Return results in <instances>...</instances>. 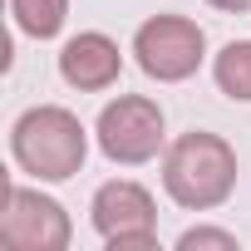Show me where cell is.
<instances>
[{"label": "cell", "mask_w": 251, "mask_h": 251, "mask_svg": "<svg viewBox=\"0 0 251 251\" xmlns=\"http://www.w3.org/2000/svg\"><path fill=\"white\" fill-rule=\"evenodd\" d=\"M10 158L20 163V173H30L40 182H69L89 158V133L69 108L35 103L10 128Z\"/></svg>", "instance_id": "2"}, {"label": "cell", "mask_w": 251, "mask_h": 251, "mask_svg": "<svg viewBox=\"0 0 251 251\" xmlns=\"http://www.w3.org/2000/svg\"><path fill=\"white\" fill-rule=\"evenodd\" d=\"M94 231L103 236L108 251H153L158 246V212H153V192L128 182V177H113L94 192L89 202Z\"/></svg>", "instance_id": "5"}, {"label": "cell", "mask_w": 251, "mask_h": 251, "mask_svg": "<svg viewBox=\"0 0 251 251\" xmlns=\"http://www.w3.org/2000/svg\"><path fill=\"white\" fill-rule=\"evenodd\" d=\"M74 236L69 212L45 197L40 187H5V212H0V246L5 251H64Z\"/></svg>", "instance_id": "6"}, {"label": "cell", "mask_w": 251, "mask_h": 251, "mask_svg": "<svg viewBox=\"0 0 251 251\" xmlns=\"http://www.w3.org/2000/svg\"><path fill=\"white\" fill-rule=\"evenodd\" d=\"M118 69H123V54H118V45H113L108 35H99V30H84V35L64 40V50H59V79H64L69 89H79V94H103V89H113V84H118Z\"/></svg>", "instance_id": "7"}, {"label": "cell", "mask_w": 251, "mask_h": 251, "mask_svg": "<svg viewBox=\"0 0 251 251\" xmlns=\"http://www.w3.org/2000/svg\"><path fill=\"white\" fill-rule=\"evenodd\" d=\"M163 192L182 212H217L236 192V148L207 128L173 138L163 153Z\"/></svg>", "instance_id": "1"}, {"label": "cell", "mask_w": 251, "mask_h": 251, "mask_svg": "<svg viewBox=\"0 0 251 251\" xmlns=\"http://www.w3.org/2000/svg\"><path fill=\"white\" fill-rule=\"evenodd\" d=\"M212 79L231 103H251V40L222 45V54L212 59Z\"/></svg>", "instance_id": "8"}, {"label": "cell", "mask_w": 251, "mask_h": 251, "mask_svg": "<svg viewBox=\"0 0 251 251\" xmlns=\"http://www.w3.org/2000/svg\"><path fill=\"white\" fill-rule=\"evenodd\" d=\"M177 251H236V236L222 226H192L177 236Z\"/></svg>", "instance_id": "10"}, {"label": "cell", "mask_w": 251, "mask_h": 251, "mask_svg": "<svg viewBox=\"0 0 251 251\" xmlns=\"http://www.w3.org/2000/svg\"><path fill=\"white\" fill-rule=\"evenodd\" d=\"M212 10H226V15H251V0H207Z\"/></svg>", "instance_id": "11"}, {"label": "cell", "mask_w": 251, "mask_h": 251, "mask_svg": "<svg viewBox=\"0 0 251 251\" xmlns=\"http://www.w3.org/2000/svg\"><path fill=\"white\" fill-rule=\"evenodd\" d=\"M133 59H138V69H143L148 79H158V84H182V79H192V74L202 69V59H207V35H202V25L187 20V15H153V20H143L138 35H133Z\"/></svg>", "instance_id": "4"}, {"label": "cell", "mask_w": 251, "mask_h": 251, "mask_svg": "<svg viewBox=\"0 0 251 251\" xmlns=\"http://www.w3.org/2000/svg\"><path fill=\"white\" fill-rule=\"evenodd\" d=\"M94 138H99V153L118 168H143L163 153L168 143V123H163V108L158 99L148 94H118L113 103H103L99 123H94Z\"/></svg>", "instance_id": "3"}, {"label": "cell", "mask_w": 251, "mask_h": 251, "mask_svg": "<svg viewBox=\"0 0 251 251\" xmlns=\"http://www.w3.org/2000/svg\"><path fill=\"white\" fill-rule=\"evenodd\" d=\"M10 15L30 40H54L69 20V0H10Z\"/></svg>", "instance_id": "9"}]
</instances>
